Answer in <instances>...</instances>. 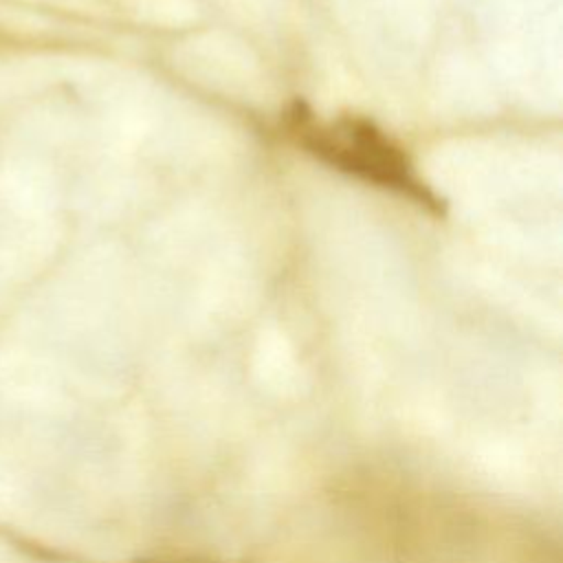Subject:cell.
<instances>
[{
	"label": "cell",
	"instance_id": "6da1fadb",
	"mask_svg": "<svg viewBox=\"0 0 563 563\" xmlns=\"http://www.w3.org/2000/svg\"><path fill=\"white\" fill-rule=\"evenodd\" d=\"M292 132L310 154L336 169L394 189L422 205L435 202L416 178L400 147L367 121L339 119L314 123L308 117L292 114Z\"/></svg>",
	"mask_w": 563,
	"mask_h": 563
}]
</instances>
